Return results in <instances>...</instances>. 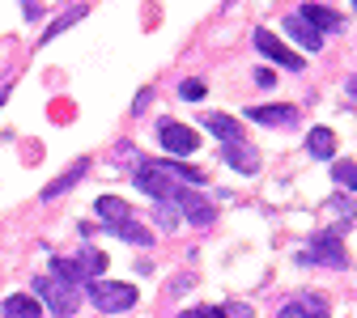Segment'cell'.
I'll return each instance as SVG.
<instances>
[{"label": "cell", "mask_w": 357, "mask_h": 318, "mask_svg": "<svg viewBox=\"0 0 357 318\" xmlns=\"http://www.w3.org/2000/svg\"><path fill=\"white\" fill-rule=\"evenodd\" d=\"M5 98H9V85H5V89H0V106H5Z\"/></svg>", "instance_id": "obj_27"}, {"label": "cell", "mask_w": 357, "mask_h": 318, "mask_svg": "<svg viewBox=\"0 0 357 318\" xmlns=\"http://www.w3.org/2000/svg\"><path fill=\"white\" fill-rule=\"evenodd\" d=\"M255 47H259V56H268L273 64H281V68H289V72H302V56H294L273 30H255Z\"/></svg>", "instance_id": "obj_5"}, {"label": "cell", "mask_w": 357, "mask_h": 318, "mask_svg": "<svg viewBox=\"0 0 357 318\" xmlns=\"http://www.w3.org/2000/svg\"><path fill=\"white\" fill-rule=\"evenodd\" d=\"M277 318H298V314H294V310H289V305H285V310H281V314H277Z\"/></svg>", "instance_id": "obj_26"}, {"label": "cell", "mask_w": 357, "mask_h": 318, "mask_svg": "<svg viewBox=\"0 0 357 318\" xmlns=\"http://www.w3.org/2000/svg\"><path fill=\"white\" fill-rule=\"evenodd\" d=\"M285 34L298 42V47H306V51H319V47H324V34L310 26L302 13H289V17H285Z\"/></svg>", "instance_id": "obj_8"}, {"label": "cell", "mask_w": 357, "mask_h": 318, "mask_svg": "<svg viewBox=\"0 0 357 318\" xmlns=\"http://www.w3.org/2000/svg\"><path fill=\"white\" fill-rule=\"evenodd\" d=\"M310 263H328V267H349V255H344V246H340V238L336 234H315V242H310V255H306Z\"/></svg>", "instance_id": "obj_6"}, {"label": "cell", "mask_w": 357, "mask_h": 318, "mask_svg": "<svg viewBox=\"0 0 357 318\" xmlns=\"http://www.w3.org/2000/svg\"><path fill=\"white\" fill-rule=\"evenodd\" d=\"M89 289V301H94L102 314H119V310H132L137 305V285H119V280H85Z\"/></svg>", "instance_id": "obj_2"}, {"label": "cell", "mask_w": 357, "mask_h": 318, "mask_svg": "<svg viewBox=\"0 0 357 318\" xmlns=\"http://www.w3.org/2000/svg\"><path fill=\"white\" fill-rule=\"evenodd\" d=\"M255 85H259V89H273V85H277V72H273V68H259V72H255Z\"/></svg>", "instance_id": "obj_25"}, {"label": "cell", "mask_w": 357, "mask_h": 318, "mask_svg": "<svg viewBox=\"0 0 357 318\" xmlns=\"http://www.w3.org/2000/svg\"><path fill=\"white\" fill-rule=\"evenodd\" d=\"M298 13H302V17H306V22H310V26H315V30H319V34H324V30H328V34H332V30H340V26H344V22H340V17H336V13H332V9H324V5H302V9H298Z\"/></svg>", "instance_id": "obj_14"}, {"label": "cell", "mask_w": 357, "mask_h": 318, "mask_svg": "<svg viewBox=\"0 0 357 318\" xmlns=\"http://www.w3.org/2000/svg\"><path fill=\"white\" fill-rule=\"evenodd\" d=\"M204 123H208L213 136H221V145H226V141H243V123L230 119V115H208Z\"/></svg>", "instance_id": "obj_16"}, {"label": "cell", "mask_w": 357, "mask_h": 318, "mask_svg": "<svg viewBox=\"0 0 357 318\" xmlns=\"http://www.w3.org/2000/svg\"><path fill=\"white\" fill-rule=\"evenodd\" d=\"M178 94H183L188 102H196V98H204V81H183V85H178Z\"/></svg>", "instance_id": "obj_23"}, {"label": "cell", "mask_w": 357, "mask_h": 318, "mask_svg": "<svg viewBox=\"0 0 357 318\" xmlns=\"http://www.w3.org/2000/svg\"><path fill=\"white\" fill-rule=\"evenodd\" d=\"M5 318H38V297H9L5 301Z\"/></svg>", "instance_id": "obj_19"}, {"label": "cell", "mask_w": 357, "mask_h": 318, "mask_svg": "<svg viewBox=\"0 0 357 318\" xmlns=\"http://www.w3.org/2000/svg\"><path fill=\"white\" fill-rule=\"evenodd\" d=\"M85 13H89V9H68V13H64V17H60V22H52V26H47V34H43V42H52V38H56V34H64V30H68V26H77V22H81V17H85Z\"/></svg>", "instance_id": "obj_22"}, {"label": "cell", "mask_w": 357, "mask_h": 318, "mask_svg": "<svg viewBox=\"0 0 357 318\" xmlns=\"http://www.w3.org/2000/svg\"><path fill=\"white\" fill-rule=\"evenodd\" d=\"M77 263L85 267V276H102V271H107V255H102V251H94V246L81 251V259H77Z\"/></svg>", "instance_id": "obj_20"}, {"label": "cell", "mask_w": 357, "mask_h": 318, "mask_svg": "<svg viewBox=\"0 0 357 318\" xmlns=\"http://www.w3.org/2000/svg\"><path fill=\"white\" fill-rule=\"evenodd\" d=\"M107 230H111L115 238L132 242V246H149V242H153V230H145V225H141L137 216H123V221H111Z\"/></svg>", "instance_id": "obj_10"}, {"label": "cell", "mask_w": 357, "mask_h": 318, "mask_svg": "<svg viewBox=\"0 0 357 318\" xmlns=\"http://www.w3.org/2000/svg\"><path fill=\"white\" fill-rule=\"evenodd\" d=\"M221 157H226V166H234L238 174H255V170H259V157H255L243 141H230V149H221Z\"/></svg>", "instance_id": "obj_11"}, {"label": "cell", "mask_w": 357, "mask_h": 318, "mask_svg": "<svg viewBox=\"0 0 357 318\" xmlns=\"http://www.w3.org/2000/svg\"><path fill=\"white\" fill-rule=\"evenodd\" d=\"M137 187H141L145 196H153L158 204H174L178 191H183V178L174 174L170 161H141V166H137Z\"/></svg>", "instance_id": "obj_1"}, {"label": "cell", "mask_w": 357, "mask_h": 318, "mask_svg": "<svg viewBox=\"0 0 357 318\" xmlns=\"http://www.w3.org/2000/svg\"><path fill=\"white\" fill-rule=\"evenodd\" d=\"M94 212H98V216H102L107 225H111V221H123V216H137V212H132V208H128V204L119 200V196H98Z\"/></svg>", "instance_id": "obj_17"}, {"label": "cell", "mask_w": 357, "mask_h": 318, "mask_svg": "<svg viewBox=\"0 0 357 318\" xmlns=\"http://www.w3.org/2000/svg\"><path fill=\"white\" fill-rule=\"evenodd\" d=\"M289 310H294L298 318H328V301H324L319 293H298V297L289 301Z\"/></svg>", "instance_id": "obj_13"}, {"label": "cell", "mask_w": 357, "mask_h": 318, "mask_svg": "<svg viewBox=\"0 0 357 318\" xmlns=\"http://www.w3.org/2000/svg\"><path fill=\"white\" fill-rule=\"evenodd\" d=\"M243 318H247V314H243Z\"/></svg>", "instance_id": "obj_29"}, {"label": "cell", "mask_w": 357, "mask_h": 318, "mask_svg": "<svg viewBox=\"0 0 357 318\" xmlns=\"http://www.w3.org/2000/svg\"><path fill=\"white\" fill-rule=\"evenodd\" d=\"M332 178H336L344 191H357V161H336L332 166Z\"/></svg>", "instance_id": "obj_21"}, {"label": "cell", "mask_w": 357, "mask_h": 318, "mask_svg": "<svg viewBox=\"0 0 357 318\" xmlns=\"http://www.w3.org/2000/svg\"><path fill=\"white\" fill-rule=\"evenodd\" d=\"M247 115L255 123H264V127H277V123H289L294 119V106H285V102H277V106H251Z\"/></svg>", "instance_id": "obj_15"}, {"label": "cell", "mask_w": 357, "mask_h": 318, "mask_svg": "<svg viewBox=\"0 0 357 318\" xmlns=\"http://www.w3.org/2000/svg\"><path fill=\"white\" fill-rule=\"evenodd\" d=\"M174 204H178V212H183V216H188L192 225H200V230H204V225H213V216H217V208H213V204H208L204 196L188 191V187L178 191V200H174Z\"/></svg>", "instance_id": "obj_7"}, {"label": "cell", "mask_w": 357, "mask_h": 318, "mask_svg": "<svg viewBox=\"0 0 357 318\" xmlns=\"http://www.w3.org/2000/svg\"><path fill=\"white\" fill-rule=\"evenodd\" d=\"M349 94H357V81H353V85H349Z\"/></svg>", "instance_id": "obj_28"}, {"label": "cell", "mask_w": 357, "mask_h": 318, "mask_svg": "<svg viewBox=\"0 0 357 318\" xmlns=\"http://www.w3.org/2000/svg\"><path fill=\"white\" fill-rule=\"evenodd\" d=\"M306 149H310V157L328 161V157L336 153V132H328V127H310V136H306Z\"/></svg>", "instance_id": "obj_12"}, {"label": "cell", "mask_w": 357, "mask_h": 318, "mask_svg": "<svg viewBox=\"0 0 357 318\" xmlns=\"http://www.w3.org/2000/svg\"><path fill=\"white\" fill-rule=\"evenodd\" d=\"M178 318H226V310H217V305H200V310H188V314H178Z\"/></svg>", "instance_id": "obj_24"}, {"label": "cell", "mask_w": 357, "mask_h": 318, "mask_svg": "<svg viewBox=\"0 0 357 318\" xmlns=\"http://www.w3.org/2000/svg\"><path fill=\"white\" fill-rule=\"evenodd\" d=\"M85 174H89V157H77V161H73V166H68V170H64V174L56 178L52 187H43V200H56V196L73 191V187L81 183V178H85Z\"/></svg>", "instance_id": "obj_9"}, {"label": "cell", "mask_w": 357, "mask_h": 318, "mask_svg": "<svg viewBox=\"0 0 357 318\" xmlns=\"http://www.w3.org/2000/svg\"><path fill=\"white\" fill-rule=\"evenodd\" d=\"M158 141H162V149L174 153V157H188V153L200 149V136H196L192 127H183V123H170V119L158 127Z\"/></svg>", "instance_id": "obj_4"}, {"label": "cell", "mask_w": 357, "mask_h": 318, "mask_svg": "<svg viewBox=\"0 0 357 318\" xmlns=\"http://www.w3.org/2000/svg\"><path fill=\"white\" fill-rule=\"evenodd\" d=\"M34 297H38V301H47V305L56 310V318H68V314H77V305H81L77 285L56 280V276H38V280H34Z\"/></svg>", "instance_id": "obj_3"}, {"label": "cell", "mask_w": 357, "mask_h": 318, "mask_svg": "<svg viewBox=\"0 0 357 318\" xmlns=\"http://www.w3.org/2000/svg\"><path fill=\"white\" fill-rule=\"evenodd\" d=\"M52 276H56V280H68V285H85V280H89L85 267H81L77 259H52Z\"/></svg>", "instance_id": "obj_18"}]
</instances>
